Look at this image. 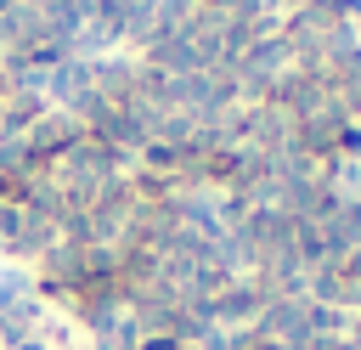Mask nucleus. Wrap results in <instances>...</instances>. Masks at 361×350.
<instances>
[{"label":"nucleus","mask_w":361,"mask_h":350,"mask_svg":"<svg viewBox=\"0 0 361 350\" xmlns=\"http://www.w3.org/2000/svg\"><path fill=\"white\" fill-rule=\"evenodd\" d=\"M265 310V288L254 277H231L214 299H209V316L214 327H254V316Z\"/></svg>","instance_id":"f257e3e1"},{"label":"nucleus","mask_w":361,"mask_h":350,"mask_svg":"<svg viewBox=\"0 0 361 350\" xmlns=\"http://www.w3.org/2000/svg\"><path fill=\"white\" fill-rule=\"evenodd\" d=\"M135 73H141L135 56H96V62H90V90H96L102 102L124 107V102L135 96Z\"/></svg>","instance_id":"f03ea898"},{"label":"nucleus","mask_w":361,"mask_h":350,"mask_svg":"<svg viewBox=\"0 0 361 350\" xmlns=\"http://www.w3.org/2000/svg\"><path fill=\"white\" fill-rule=\"evenodd\" d=\"M85 90H90V62H79V56H68V62H56V68L45 73V102L73 107Z\"/></svg>","instance_id":"7ed1b4c3"},{"label":"nucleus","mask_w":361,"mask_h":350,"mask_svg":"<svg viewBox=\"0 0 361 350\" xmlns=\"http://www.w3.org/2000/svg\"><path fill=\"white\" fill-rule=\"evenodd\" d=\"M34 294V277L28 271H0V310H11L17 299H28Z\"/></svg>","instance_id":"20e7f679"},{"label":"nucleus","mask_w":361,"mask_h":350,"mask_svg":"<svg viewBox=\"0 0 361 350\" xmlns=\"http://www.w3.org/2000/svg\"><path fill=\"white\" fill-rule=\"evenodd\" d=\"M17 237H23V209H17V203H0V248L11 254Z\"/></svg>","instance_id":"39448f33"},{"label":"nucleus","mask_w":361,"mask_h":350,"mask_svg":"<svg viewBox=\"0 0 361 350\" xmlns=\"http://www.w3.org/2000/svg\"><path fill=\"white\" fill-rule=\"evenodd\" d=\"M11 350H51V339H45V333H28V339H23V344H11Z\"/></svg>","instance_id":"423d86ee"},{"label":"nucleus","mask_w":361,"mask_h":350,"mask_svg":"<svg viewBox=\"0 0 361 350\" xmlns=\"http://www.w3.org/2000/svg\"><path fill=\"white\" fill-rule=\"evenodd\" d=\"M350 305H361V277H355V282H350Z\"/></svg>","instance_id":"0eeeda50"}]
</instances>
